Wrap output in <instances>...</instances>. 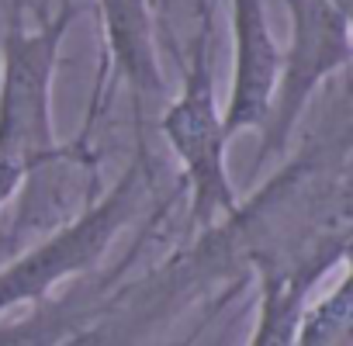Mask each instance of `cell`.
<instances>
[{
  "label": "cell",
  "instance_id": "cell-1",
  "mask_svg": "<svg viewBox=\"0 0 353 346\" xmlns=\"http://www.w3.org/2000/svg\"><path fill=\"white\" fill-rule=\"evenodd\" d=\"M198 25L188 39L181 87L159 114V135L181 166V191H188V229L194 236L222 225L239 212V191L229 173V132L215 94L212 66V0H194Z\"/></svg>",
  "mask_w": 353,
  "mask_h": 346
},
{
  "label": "cell",
  "instance_id": "cell-2",
  "mask_svg": "<svg viewBox=\"0 0 353 346\" xmlns=\"http://www.w3.org/2000/svg\"><path fill=\"white\" fill-rule=\"evenodd\" d=\"M135 139L132 163L108 191H97L73 218L49 229L25 253L0 267V315L21 305H39L59 284L87 277L111 253L118 236L149 208V198L156 194V166L142 132Z\"/></svg>",
  "mask_w": 353,
  "mask_h": 346
},
{
  "label": "cell",
  "instance_id": "cell-3",
  "mask_svg": "<svg viewBox=\"0 0 353 346\" xmlns=\"http://www.w3.org/2000/svg\"><path fill=\"white\" fill-rule=\"evenodd\" d=\"M77 14V0H59L52 14H42V21L28 28L25 8L8 11L0 42V152L25 173L66 149L56 135L52 87Z\"/></svg>",
  "mask_w": 353,
  "mask_h": 346
},
{
  "label": "cell",
  "instance_id": "cell-4",
  "mask_svg": "<svg viewBox=\"0 0 353 346\" xmlns=\"http://www.w3.org/2000/svg\"><path fill=\"white\" fill-rule=\"evenodd\" d=\"M284 8L291 25L288 45L281 49L267 118L256 132L260 142L250 177H260L270 163H277L288 152L294 128L305 118L315 94L322 90V83L343 73L353 56V32L346 8L332 4V0H284Z\"/></svg>",
  "mask_w": 353,
  "mask_h": 346
},
{
  "label": "cell",
  "instance_id": "cell-5",
  "mask_svg": "<svg viewBox=\"0 0 353 346\" xmlns=\"http://www.w3.org/2000/svg\"><path fill=\"white\" fill-rule=\"evenodd\" d=\"M94 4L101 25V66L83 135H90L97 114L111 104L118 87H125L132 97L135 125H142L145 108L166 94L152 0H94Z\"/></svg>",
  "mask_w": 353,
  "mask_h": 346
},
{
  "label": "cell",
  "instance_id": "cell-6",
  "mask_svg": "<svg viewBox=\"0 0 353 346\" xmlns=\"http://www.w3.org/2000/svg\"><path fill=\"white\" fill-rule=\"evenodd\" d=\"M346 246H350V229H339L250 260L256 267V284H260L250 346H294L312 287L325 274L350 263Z\"/></svg>",
  "mask_w": 353,
  "mask_h": 346
},
{
  "label": "cell",
  "instance_id": "cell-7",
  "mask_svg": "<svg viewBox=\"0 0 353 346\" xmlns=\"http://www.w3.org/2000/svg\"><path fill=\"white\" fill-rule=\"evenodd\" d=\"M225 4H229L232 70H229V94L222 104V118L229 139H236L243 132H260L267 118L281 45L270 32L263 0H225Z\"/></svg>",
  "mask_w": 353,
  "mask_h": 346
},
{
  "label": "cell",
  "instance_id": "cell-8",
  "mask_svg": "<svg viewBox=\"0 0 353 346\" xmlns=\"http://www.w3.org/2000/svg\"><path fill=\"white\" fill-rule=\"evenodd\" d=\"M101 301L83 294V291H77V294H70L63 301H49L46 298L39 305H28L32 312L25 318L0 322V346H59L63 339H70L77 332V322Z\"/></svg>",
  "mask_w": 353,
  "mask_h": 346
},
{
  "label": "cell",
  "instance_id": "cell-9",
  "mask_svg": "<svg viewBox=\"0 0 353 346\" xmlns=\"http://www.w3.org/2000/svg\"><path fill=\"white\" fill-rule=\"evenodd\" d=\"M350 329V263L339 267L336 284L322 294V301L305 305L294 346H339Z\"/></svg>",
  "mask_w": 353,
  "mask_h": 346
},
{
  "label": "cell",
  "instance_id": "cell-10",
  "mask_svg": "<svg viewBox=\"0 0 353 346\" xmlns=\"http://www.w3.org/2000/svg\"><path fill=\"white\" fill-rule=\"evenodd\" d=\"M21 181H25V170H21L18 163H11L4 152H0V215H4V208L14 201Z\"/></svg>",
  "mask_w": 353,
  "mask_h": 346
},
{
  "label": "cell",
  "instance_id": "cell-11",
  "mask_svg": "<svg viewBox=\"0 0 353 346\" xmlns=\"http://www.w3.org/2000/svg\"><path fill=\"white\" fill-rule=\"evenodd\" d=\"M4 8L11 11V8H28V4H25V0H4Z\"/></svg>",
  "mask_w": 353,
  "mask_h": 346
},
{
  "label": "cell",
  "instance_id": "cell-12",
  "mask_svg": "<svg viewBox=\"0 0 353 346\" xmlns=\"http://www.w3.org/2000/svg\"><path fill=\"white\" fill-rule=\"evenodd\" d=\"M332 4H339V8H346V11H353V0H332Z\"/></svg>",
  "mask_w": 353,
  "mask_h": 346
},
{
  "label": "cell",
  "instance_id": "cell-13",
  "mask_svg": "<svg viewBox=\"0 0 353 346\" xmlns=\"http://www.w3.org/2000/svg\"><path fill=\"white\" fill-rule=\"evenodd\" d=\"M39 4H46V0H39Z\"/></svg>",
  "mask_w": 353,
  "mask_h": 346
}]
</instances>
